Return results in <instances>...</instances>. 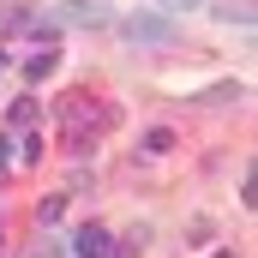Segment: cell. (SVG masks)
Returning a JSON list of instances; mask_svg holds the SVG:
<instances>
[{
    "label": "cell",
    "mask_w": 258,
    "mask_h": 258,
    "mask_svg": "<svg viewBox=\"0 0 258 258\" xmlns=\"http://www.w3.org/2000/svg\"><path fill=\"white\" fill-rule=\"evenodd\" d=\"M126 42H174V24L156 12H132L126 18Z\"/></svg>",
    "instance_id": "obj_1"
},
{
    "label": "cell",
    "mask_w": 258,
    "mask_h": 258,
    "mask_svg": "<svg viewBox=\"0 0 258 258\" xmlns=\"http://www.w3.org/2000/svg\"><path fill=\"white\" fill-rule=\"evenodd\" d=\"M108 246H114V234L96 228V222H84V228L72 234V252H78V258H108Z\"/></svg>",
    "instance_id": "obj_2"
},
{
    "label": "cell",
    "mask_w": 258,
    "mask_h": 258,
    "mask_svg": "<svg viewBox=\"0 0 258 258\" xmlns=\"http://www.w3.org/2000/svg\"><path fill=\"white\" fill-rule=\"evenodd\" d=\"M54 24H108V6L102 0H72L54 12Z\"/></svg>",
    "instance_id": "obj_3"
},
{
    "label": "cell",
    "mask_w": 258,
    "mask_h": 258,
    "mask_svg": "<svg viewBox=\"0 0 258 258\" xmlns=\"http://www.w3.org/2000/svg\"><path fill=\"white\" fill-rule=\"evenodd\" d=\"M144 150H150V156H168V150H174V132H168V126H150V132H144Z\"/></svg>",
    "instance_id": "obj_4"
},
{
    "label": "cell",
    "mask_w": 258,
    "mask_h": 258,
    "mask_svg": "<svg viewBox=\"0 0 258 258\" xmlns=\"http://www.w3.org/2000/svg\"><path fill=\"white\" fill-rule=\"evenodd\" d=\"M54 66H60V54H54V48H42V54H30V66H24V72H30V78H48Z\"/></svg>",
    "instance_id": "obj_5"
},
{
    "label": "cell",
    "mask_w": 258,
    "mask_h": 258,
    "mask_svg": "<svg viewBox=\"0 0 258 258\" xmlns=\"http://www.w3.org/2000/svg\"><path fill=\"white\" fill-rule=\"evenodd\" d=\"M0 24H6V30H30V24H36V12H30V6H12Z\"/></svg>",
    "instance_id": "obj_6"
},
{
    "label": "cell",
    "mask_w": 258,
    "mask_h": 258,
    "mask_svg": "<svg viewBox=\"0 0 258 258\" xmlns=\"http://www.w3.org/2000/svg\"><path fill=\"white\" fill-rule=\"evenodd\" d=\"M30 120H36V96H18L12 102V126H30Z\"/></svg>",
    "instance_id": "obj_7"
},
{
    "label": "cell",
    "mask_w": 258,
    "mask_h": 258,
    "mask_svg": "<svg viewBox=\"0 0 258 258\" xmlns=\"http://www.w3.org/2000/svg\"><path fill=\"white\" fill-rule=\"evenodd\" d=\"M36 222L48 228V222H60V198H42V210H36Z\"/></svg>",
    "instance_id": "obj_8"
},
{
    "label": "cell",
    "mask_w": 258,
    "mask_h": 258,
    "mask_svg": "<svg viewBox=\"0 0 258 258\" xmlns=\"http://www.w3.org/2000/svg\"><path fill=\"white\" fill-rule=\"evenodd\" d=\"M30 258H60V246H54V240H42V246H36Z\"/></svg>",
    "instance_id": "obj_9"
},
{
    "label": "cell",
    "mask_w": 258,
    "mask_h": 258,
    "mask_svg": "<svg viewBox=\"0 0 258 258\" xmlns=\"http://www.w3.org/2000/svg\"><path fill=\"white\" fill-rule=\"evenodd\" d=\"M6 162H12V138H0V168H6Z\"/></svg>",
    "instance_id": "obj_10"
},
{
    "label": "cell",
    "mask_w": 258,
    "mask_h": 258,
    "mask_svg": "<svg viewBox=\"0 0 258 258\" xmlns=\"http://www.w3.org/2000/svg\"><path fill=\"white\" fill-rule=\"evenodd\" d=\"M162 6H174V12H180V6H198V0H162Z\"/></svg>",
    "instance_id": "obj_11"
},
{
    "label": "cell",
    "mask_w": 258,
    "mask_h": 258,
    "mask_svg": "<svg viewBox=\"0 0 258 258\" xmlns=\"http://www.w3.org/2000/svg\"><path fill=\"white\" fill-rule=\"evenodd\" d=\"M216 258H234V252H216Z\"/></svg>",
    "instance_id": "obj_12"
}]
</instances>
